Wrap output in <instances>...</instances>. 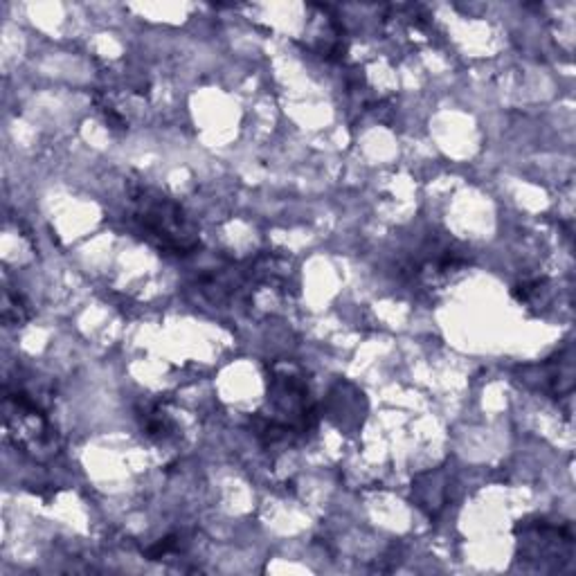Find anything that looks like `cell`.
I'll return each instance as SVG.
<instances>
[{"instance_id":"cell-1","label":"cell","mask_w":576,"mask_h":576,"mask_svg":"<svg viewBox=\"0 0 576 576\" xmlns=\"http://www.w3.org/2000/svg\"><path fill=\"white\" fill-rule=\"evenodd\" d=\"M126 192H129V212H126L129 225L160 255L189 257L198 250L201 241L196 225L174 198L142 180H129Z\"/></svg>"},{"instance_id":"cell-2","label":"cell","mask_w":576,"mask_h":576,"mask_svg":"<svg viewBox=\"0 0 576 576\" xmlns=\"http://www.w3.org/2000/svg\"><path fill=\"white\" fill-rule=\"evenodd\" d=\"M513 534L518 538V558L536 563L540 572L563 570V563L574 556V534L570 525H556L545 518L520 520Z\"/></svg>"},{"instance_id":"cell-3","label":"cell","mask_w":576,"mask_h":576,"mask_svg":"<svg viewBox=\"0 0 576 576\" xmlns=\"http://www.w3.org/2000/svg\"><path fill=\"white\" fill-rule=\"evenodd\" d=\"M538 387L547 394L556 396H570L572 387H574V367H572V356L558 354L554 358H549L547 363L538 367Z\"/></svg>"},{"instance_id":"cell-4","label":"cell","mask_w":576,"mask_h":576,"mask_svg":"<svg viewBox=\"0 0 576 576\" xmlns=\"http://www.w3.org/2000/svg\"><path fill=\"white\" fill-rule=\"evenodd\" d=\"M446 484L448 482H446L444 471L421 473L417 480L412 482V498L417 500V504L423 511H428L430 516H437V513L446 507V498H448Z\"/></svg>"},{"instance_id":"cell-5","label":"cell","mask_w":576,"mask_h":576,"mask_svg":"<svg viewBox=\"0 0 576 576\" xmlns=\"http://www.w3.org/2000/svg\"><path fill=\"white\" fill-rule=\"evenodd\" d=\"M549 284L545 279H531V282H522L513 288V297L522 306H534V309H543L549 302Z\"/></svg>"},{"instance_id":"cell-6","label":"cell","mask_w":576,"mask_h":576,"mask_svg":"<svg viewBox=\"0 0 576 576\" xmlns=\"http://www.w3.org/2000/svg\"><path fill=\"white\" fill-rule=\"evenodd\" d=\"M3 318L7 324H21L27 318H30V311L25 309V304L21 297H14L12 293L5 295V309H3Z\"/></svg>"}]
</instances>
